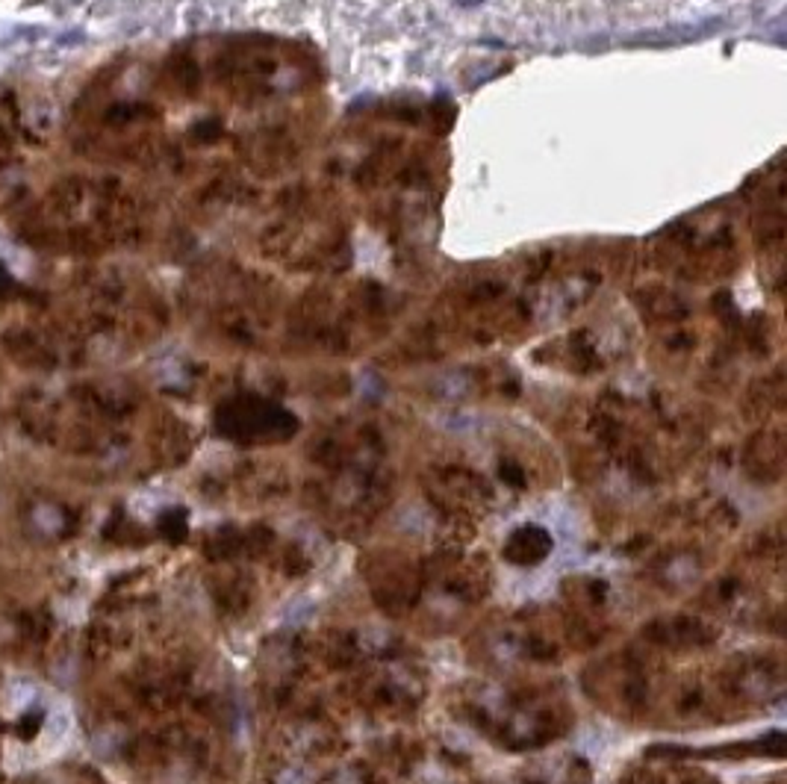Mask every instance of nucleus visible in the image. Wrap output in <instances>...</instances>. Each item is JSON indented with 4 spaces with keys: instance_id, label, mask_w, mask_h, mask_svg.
Returning <instances> with one entry per match:
<instances>
[{
    "instance_id": "4",
    "label": "nucleus",
    "mask_w": 787,
    "mask_h": 784,
    "mask_svg": "<svg viewBox=\"0 0 787 784\" xmlns=\"http://www.w3.org/2000/svg\"><path fill=\"white\" fill-rule=\"evenodd\" d=\"M740 230L729 213H699L661 233L655 260L687 283H717L740 266Z\"/></svg>"
},
{
    "instance_id": "2",
    "label": "nucleus",
    "mask_w": 787,
    "mask_h": 784,
    "mask_svg": "<svg viewBox=\"0 0 787 784\" xmlns=\"http://www.w3.org/2000/svg\"><path fill=\"white\" fill-rule=\"evenodd\" d=\"M154 204L115 174H66L15 209L13 227L30 248L98 260L136 248L154 233Z\"/></svg>"
},
{
    "instance_id": "1",
    "label": "nucleus",
    "mask_w": 787,
    "mask_h": 784,
    "mask_svg": "<svg viewBox=\"0 0 787 784\" xmlns=\"http://www.w3.org/2000/svg\"><path fill=\"white\" fill-rule=\"evenodd\" d=\"M331 165L336 172L334 189H345L371 225L389 233L416 230L443 189L445 156L437 115L416 107L366 115L339 142Z\"/></svg>"
},
{
    "instance_id": "5",
    "label": "nucleus",
    "mask_w": 787,
    "mask_h": 784,
    "mask_svg": "<svg viewBox=\"0 0 787 784\" xmlns=\"http://www.w3.org/2000/svg\"><path fill=\"white\" fill-rule=\"evenodd\" d=\"M27 142V124L15 94L0 89V177Z\"/></svg>"
},
{
    "instance_id": "3",
    "label": "nucleus",
    "mask_w": 787,
    "mask_h": 784,
    "mask_svg": "<svg viewBox=\"0 0 787 784\" xmlns=\"http://www.w3.org/2000/svg\"><path fill=\"white\" fill-rule=\"evenodd\" d=\"M348 209L334 186H290L265 207L257 245L292 272H331L348 254Z\"/></svg>"
}]
</instances>
